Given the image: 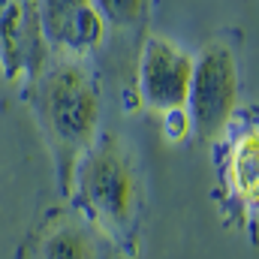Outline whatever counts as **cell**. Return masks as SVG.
<instances>
[{
	"label": "cell",
	"mask_w": 259,
	"mask_h": 259,
	"mask_svg": "<svg viewBox=\"0 0 259 259\" xmlns=\"http://www.w3.org/2000/svg\"><path fill=\"white\" fill-rule=\"evenodd\" d=\"M100 232H106L124 256L136 253L139 223L145 208V181L136 151L124 136L100 133L78 157L69 175L66 196Z\"/></svg>",
	"instance_id": "6da1fadb"
},
{
	"label": "cell",
	"mask_w": 259,
	"mask_h": 259,
	"mask_svg": "<svg viewBox=\"0 0 259 259\" xmlns=\"http://www.w3.org/2000/svg\"><path fill=\"white\" fill-rule=\"evenodd\" d=\"M27 100L52 148L61 196H66L72 166L103 133L100 84L81 58L52 55L46 66L27 81Z\"/></svg>",
	"instance_id": "7a4b0ae2"
},
{
	"label": "cell",
	"mask_w": 259,
	"mask_h": 259,
	"mask_svg": "<svg viewBox=\"0 0 259 259\" xmlns=\"http://www.w3.org/2000/svg\"><path fill=\"white\" fill-rule=\"evenodd\" d=\"M241 72L238 55L226 36H214L193 58V78L187 94V115L193 133L205 142H214L235 112L241 109Z\"/></svg>",
	"instance_id": "3957f363"
},
{
	"label": "cell",
	"mask_w": 259,
	"mask_h": 259,
	"mask_svg": "<svg viewBox=\"0 0 259 259\" xmlns=\"http://www.w3.org/2000/svg\"><path fill=\"white\" fill-rule=\"evenodd\" d=\"M256 115L238 109L229 127L223 130L217 145V181L226 220H238L241 226H253L259 202V133Z\"/></svg>",
	"instance_id": "277c9868"
},
{
	"label": "cell",
	"mask_w": 259,
	"mask_h": 259,
	"mask_svg": "<svg viewBox=\"0 0 259 259\" xmlns=\"http://www.w3.org/2000/svg\"><path fill=\"white\" fill-rule=\"evenodd\" d=\"M15 259H127L121 247L100 232L78 208H49L24 235Z\"/></svg>",
	"instance_id": "5b68a950"
},
{
	"label": "cell",
	"mask_w": 259,
	"mask_h": 259,
	"mask_svg": "<svg viewBox=\"0 0 259 259\" xmlns=\"http://www.w3.org/2000/svg\"><path fill=\"white\" fill-rule=\"evenodd\" d=\"M193 58L184 46L169 36L148 33L139 49L136 61V91L139 100L154 112L187 109L190 78H193Z\"/></svg>",
	"instance_id": "8992f818"
},
{
	"label": "cell",
	"mask_w": 259,
	"mask_h": 259,
	"mask_svg": "<svg viewBox=\"0 0 259 259\" xmlns=\"http://www.w3.org/2000/svg\"><path fill=\"white\" fill-rule=\"evenodd\" d=\"M49 58L39 0H0V75L12 84H27Z\"/></svg>",
	"instance_id": "52a82bcc"
},
{
	"label": "cell",
	"mask_w": 259,
	"mask_h": 259,
	"mask_svg": "<svg viewBox=\"0 0 259 259\" xmlns=\"http://www.w3.org/2000/svg\"><path fill=\"white\" fill-rule=\"evenodd\" d=\"M39 21L52 52L88 55L106 36V21L97 0H39Z\"/></svg>",
	"instance_id": "ba28073f"
},
{
	"label": "cell",
	"mask_w": 259,
	"mask_h": 259,
	"mask_svg": "<svg viewBox=\"0 0 259 259\" xmlns=\"http://www.w3.org/2000/svg\"><path fill=\"white\" fill-rule=\"evenodd\" d=\"M154 0H97V9L106 27L115 30H139L151 15Z\"/></svg>",
	"instance_id": "9c48e42d"
},
{
	"label": "cell",
	"mask_w": 259,
	"mask_h": 259,
	"mask_svg": "<svg viewBox=\"0 0 259 259\" xmlns=\"http://www.w3.org/2000/svg\"><path fill=\"white\" fill-rule=\"evenodd\" d=\"M163 136L175 145H181L184 139L193 136V124H190V115L187 109H172V112H163Z\"/></svg>",
	"instance_id": "30bf717a"
}]
</instances>
